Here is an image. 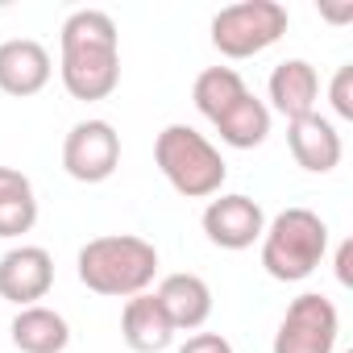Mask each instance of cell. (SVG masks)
Segmentation results:
<instances>
[{
  "mask_svg": "<svg viewBox=\"0 0 353 353\" xmlns=\"http://www.w3.org/2000/svg\"><path fill=\"white\" fill-rule=\"evenodd\" d=\"M59 75L75 100H108L121 83L117 21L100 9H79L59 30Z\"/></svg>",
  "mask_w": 353,
  "mask_h": 353,
  "instance_id": "1",
  "label": "cell"
},
{
  "mask_svg": "<svg viewBox=\"0 0 353 353\" xmlns=\"http://www.w3.org/2000/svg\"><path fill=\"white\" fill-rule=\"evenodd\" d=\"M79 283L96 295L108 299H133L141 295L154 274H158V250L145 237L133 233H108V237H92L79 258H75Z\"/></svg>",
  "mask_w": 353,
  "mask_h": 353,
  "instance_id": "2",
  "label": "cell"
},
{
  "mask_svg": "<svg viewBox=\"0 0 353 353\" xmlns=\"http://www.w3.org/2000/svg\"><path fill=\"white\" fill-rule=\"evenodd\" d=\"M154 162L162 170V179L183 200L221 196L225 174H229L221 150L192 125H166L158 133V141H154Z\"/></svg>",
  "mask_w": 353,
  "mask_h": 353,
  "instance_id": "3",
  "label": "cell"
},
{
  "mask_svg": "<svg viewBox=\"0 0 353 353\" xmlns=\"http://www.w3.org/2000/svg\"><path fill=\"white\" fill-rule=\"evenodd\" d=\"M328 250V225L312 208L279 212L262 233V266L279 283H303Z\"/></svg>",
  "mask_w": 353,
  "mask_h": 353,
  "instance_id": "4",
  "label": "cell"
},
{
  "mask_svg": "<svg viewBox=\"0 0 353 353\" xmlns=\"http://www.w3.org/2000/svg\"><path fill=\"white\" fill-rule=\"evenodd\" d=\"M287 21L279 0H241L212 17V46L225 59H254L287 34Z\"/></svg>",
  "mask_w": 353,
  "mask_h": 353,
  "instance_id": "5",
  "label": "cell"
},
{
  "mask_svg": "<svg viewBox=\"0 0 353 353\" xmlns=\"http://www.w3.org/2000/svg\"><path fill=\"white\" fill-rule=\"evenodd\" d=\"M336 336H341V316H336L332 299L307 291V295L291 299L287 316L279 320L270 353H332Z\"/></svg>",
  "mask_w": 353,
  "mask_h": 353,
  "instance_id": "6",
  "label": "cell"
},
{
  "mask_svg": "<svg viewBox=\"0 0 353 353\" xmlns=\"http://www.w3.org/2000/svg\"><path fill=\"white\" fill-rule=\"evenodd\" d=\"M117 166H121V133L108 121L92 117V121L71 125L63 141V170L75 183H104L112 179Z\"/></svg>",
  "mask_w": 353,
  "mask_h": 353,
  "instance_id": "7",
  "label": "cell"
},
{
  "mask_svg": "<svg viewBox=\"0 0 353 353\" xmlns=\"http://www.w3.org/2000/svg\"><path fill=\"white\" fill-rule=\"evenodd\" d=\"M54 287V258L42 245H13L0 258V299L34 307Z\"/></svg>",
  "mask_w": 353,
  "mask_h": 353,
  "instance_id": "8",
  "label": "cell"
},
{
  "mask_svg": "<svg viewBox=\"0 0 353 353\" xmlns=\"http://www.w3.org/2000/svg\"><path fill=\"white\" fill-rule=\"evenodd\" d=\"M204 233H208V241L221 245V250H250V245L262 241V233H266L262 204L250 200V196H221V200H208V208H204Z\"/></svg>",
  "mask_w": 353,
  "mask_h": 353,
  "instance_id": "9",
  "label": "cell"
},
{
  "mask_svg": "<svg viewBox=\"0 0 353 353\" xmlns=\"http://www.w3.org/2000/svg\"><path fill=\"white\" fill-rule=\"evenodd\" d=\"M50 50L34 38H9L0 42V92L5 96H38L50 83Z\"/></svg>",
  "mask_w": 353,
  "mask_h": 353,
  "instance_id": "10",
  "label": "cell"
},
{
  "mask_svg": "<svg viewBox=\"0 0 353 353\" xmlns=\"http://www.w3.org/2000/svg\"><path fill=\"white\" fill-rule=\"evenodd\" d=\"M158 307L166 312L174 332H196L212 316V287L200 274H166L154 291Z\"/></svg>",
  "mask_w": 353,
  "mask_h": 353,
  "instance_id": "11",
  "label": "cell"
},
{
  "mask_svg": "<svg viewBox=\"0 0 353 353\" xmlns=\"http://www.w3.org/2000/svg\"><path fill=\"white\" fill-rule=\"evenodd\" d=\"M287 145H291V158L303 170H312V174H328L341 162V154H345L336 125L328 117H320V112H307L299 121H287Z\"/></svg>",
  "mask_w": 353,
  "mask_h": 353,
  "instance_id": "12",
  "label": "cell"
},
{
  "mask_svg": "<svg viewBox=\"0 0 353 353\" xmlns=\"http://www.w3.org/2000/svg\"><path fill=\"white\" fill-rule=\"evenodd\" d=\"M270 104L274 112H283L287 121H299L307 112H316V100H320V75L307 59H283L274 71H270Z\"/></svg>",
  "mask_w": 353,
  "mask_h": 353,
  "instance_id": "13",
  "label": "cell"
},
{
  "mask_svg": "<svg viewBox=\"0 0 353 353\" xmlns=\"http://www.w3.org/2000/svg\"><path fill=\"white\" fill-rule=\"evenodd\" d=\"M9 336L21 353H63L71 345V324L63 312L46 307V303H34V307H17L13 324H9Z\"/></svg>",
  "mask_w": 353,
  "mask_h": 353,
  "instance_id": "14",
  "label": "cell"
},
{
  "mask_svg": "<svg viewBox=\"0 0 353 353\" xmlns=\"http://www.w3.org/2000/svg\"><path fill=\"white\" fill-rule=\"evenodd\" d=\"M121 336L133 353H162L170 341H174V328L166 320V312L158 307V299L150 291L125 299V312H121Z\"/></svg>",
  "mask_w": 353,
  "mask_h": 353,
  "instance_id": "15",
  "label": "cell"
},
{
  "mask_svg": "<svg viewBox=\"0 0 353 353\" xmlns=\"http://www.w3.org/2000/svg\"><path fill=\"white\" fill-rule=\"evenodd\" d=\"M216 133H221V141L225 145H233V150H254V145H262L266 137H270V108L254 96V92H245L233 108H225L216 121Z\"/></svg>",
  "mask_w": 353,
  "mask_h": 353,
  "instance_id": "16",
  "label": "cell"
},
{
  "mask_svg": "<svg viewBox=\"0 0 353 353\" xmlns=\"http://www.w3.org/2000/svg\"><path fill=\"white\" fill-rule=\"evenodd\" d=\"M245 92H250V88H245V79H241L233 67H208V71H200L196 83H192V100H196V108H200L208 121H216L225 108H233Z\"/></svg>",
  "mask_w": 353,
  "mask_h": 353,
  "instance_id": "17",
  "label": "cell"
},
{
  "mask_svg": "<svg viewBox=\"0 0 353 353\" xmlns=\"http://www.w3.org/2000/svg\"><path fill=\"white\" fill-rule=\"evenodd\" d=\"M38 225V200L30 196H9L0 200V237H21Z\"/></svg>",
  "mask_w": 353,
  "mask_h": 353,
  "instance_id": "18",
  "label": "cell"
},
{
  "mask_svg": "<svg viewBox=\"0 0 353 353\" xmlns=\"http://www.w3.org/2000/svg\"><path fill=\"white\" fill-rule=\"evenodd\" d=\"M328 100H332V112H336L341 121H353V67H341V71L332 75Z\"/></svg>",
  "mask_w": 353,
  "mask_h": 353,
  "instance_id": "19",
  "label": "cell"
},
{
  "mask_svg": "<svg viewBox=\"0 0 353 353\" xmlns=\"http://www.w3.org/2000/svg\"><path fill=\"white\" fill-rule=\"evenodd\" d=\"M179 353H233V345L221 332H196L179 345Z\"/></svg>",
  "mask_w": 353,
  "mask_h": 353,
  "instance_id": "20",
  "label": "cell"
},
{
  "mask_svg": "<svg viewBox=\"0 0 353 353\" xmlns=\"http://www.w3.org/2000/svg\"><path fill=\"white\" fill-rule=\"evenodd\" d=\"M34 183H30V174H21L17 166H0V200H9V196H30Z\"/></svg>",
  "mask_w": 353,
  "mask_h": 353,
  "instance_id": "21",
  "label": "cell"
},
{
  "mask_svg": "<svg viewBox=\"0 0 353 353\" xmlns=\"http://www.w3.org/2000/svg\"><path fill=\"white\" fill-rule=\"evenodd\" d=\"M336 279H341V287H353V241H345L336 250Z\"/></svg>",
  "mask_w": 353,
  "mask_h": 353,
  "instance_id": "22",
  "label": "cell"
},
{
  "mask_svg": "<svg viewBox=\"0 0 353 353\" xmlns=\"http://www.w3.org/2000/svg\"><path fill=\"white\" fill-rule=\"evenodd\" d=\"M324 17H328V21H345V17H353V5H345V9H324Z\"/></svg>",
  "mask_w": 353,
  "mask_h": 353,
  "instance_id": "23",
  "label": "cell"
},
{
  "mask_svg": "<svg viewBox=\"0 0 353 353\" xmlns=\"http://www.w3.org/2000/svg\"><path fill=\"white\" fill-rule=\"evenodd\" d=\"M345 353H353V349H345Z\"/></svg>",
  "mask_w": 353,
  "mask_h": 353,
  "instance_id": "24",
  "label": "cell"
}]
</instances>
